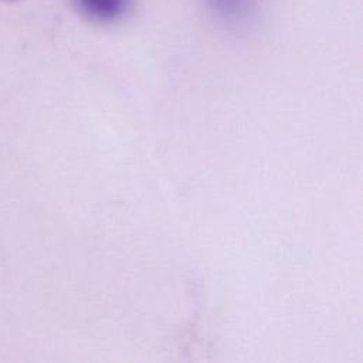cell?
I'll return each instance as SVG.
<instances>
[{
  "label": "cell",
  "mask_w": 363,
  "mask_h": 363,
  "mask_svg": "<svg viewBox=\"0 0 363 363\" xmlns=\"http://www.w3.org/2000/svg\"><path fill=\"white\" fill-rule=\"evenodd\" d=\"M74 3L85 16L102 23L122 18L132 6V0H74Z\"/></svg>",
  "instance_id": "1"
},
{
  "label": "cell",
  "mask_w": 363,
  "mask_h": 363,
  "mask_svg": "<svg viewBox=\"0 0 363 363\" xmlns=\"http://www.w3.org/2000/svg\"><path fill=\"white\" fill-rule=\"evenodd\" d=\"M211 7L225 18L237 20L244 17L252 4V0H208Z\"/></svg>",
  "instance_id": "2"
}]
</instances>
